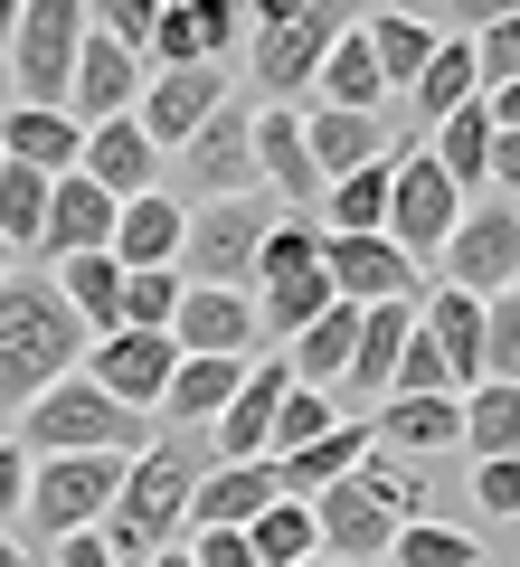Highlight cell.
Masks as SVG:
<instances>
[{
    "label": "cell",
    "instance_id": "obj_1",
    "mask_svg": "<svg viewBox=\"0 0 520 567\" xmlns=\"http://www.w3.org/2000/svg\"><path fill=\"white\" fill-rule=\"evenodd\" d=\"M200 445L190 435H152V445L123 464V492H114V511L95 520V539H104V558L114 567H152L161 548H181L190 539V492H200Z\"/></svg>",
    "mask_w": 520,
    "mask_h": 567
},
{
    "label": "cell",
    "instance_id": "obj_2",
    "mask_svg": "<svg viewBox=\"0 0 520 567\" xmlns=\"http://www.w3.org/2000/svg\"><path fill=\"white\" fill-rule=\"evenodd\" d=\"M313 539L332 567H388V539H398L407 520H426V473L398 464V454H369L360 473H340L332 492H313Z\"/></svg>",
    "mask_w": 520,
    "mask_h": 567
},
{
    "label": "cell",
    "instance_id": "obj_3",
    "mask_svg": "<svg viewBox=\"0 0 520 567\" xmlns=\"http://www.w3.org/2000/svg\"><path fill=\"white\" fill-rule=\"evenodd\" d=\"M77 360H85V322L58 303V284L10 275L0 284V416H20L29 398H48Z\"/></svg>",
    "mask_w": 520,
    "mask_h": 567
},
{
    "label": "cell",
    "instance_id": "obj_4",
    "mask_svg": "<svg viewBox=\"0 0 520 567\" xmlns=\"http://www.w3.org/2000/svg\"><path fill=\"white\" fill-rule=\"evenodd\" d=\"M10 445H20L29 464H48V454H142V445H152V416L114 406L85 369H67L48 398L20 406V435H10Z\"/></svg>",
    "mask_w": 520,
    "mask_h": 567
},
{
    "label": "cell",
    "instance_id": "obj_5",
    "mask_svg": "<svg viewBox=\"0 0 520 567\" xmlns=\"http://www.w3.org/2000/svg\"><path fill=\"white\" fill-rule=\"evenodd\" d=\"M77 48H85V0H20V29H10V48H0V66H10V104H29V114H67Z\"/></svg>",
    "mask_w": 520,
    "mask_h": 567
},
{
    "label": "cell",
    "instance_id": "obj_6",
    "mask_svg": "<svg viewBox=\"0 0 520 567\" xmlns=\"http://www.w3.org/2000/svg\"><path fill=\"white\" fill-rule=\"evenodd\" d=\"M265 227H275V199L246 189V199H200L190 208V237H181V275L208 284V293H246L265 256Z\"/></svg>",
    "mask_w": 520,
    "mask_h": 567
},
{
    "label": "cell",
    "instance_id": "obj_7",
    "mask_svg": "<svg viewBox=\"0 0 520 567\" xmlns=\"http://www.w3.org/2000/svg\"><path fill=\"white\" fill-rule=\"evenodd\" d=\"M340 29H350V10H332V0H303V10H256V29H246V66H256L265 104L313 95V76H322V58H332Z\"/></svg>",
    "mask_w": 520,
    "mask_h": 567
},
{
    "label": "cell",
    "instance_id": "obj_8",
    "mask_svg": "<svg viewBox=\"0 0 520 567\" xmlns=\"http://www.w3.org/2000/svg\"><path fill=\"white\" fill-rule=\"evenodd\" d=\"M455 218H463L455 181H445V171L426 162V142H407V152H398V171H388V227H379V237H388V246H398V256L426 275V265L445 256V237H455Z\"/></svg>",
    "mask_w": 520,
    "mask_h": 567
},
{
    "label": "cell",
    "instance_id": "obj_9",
    "mask_svg": "<svg viewBox=\"0 0 520 567\" xmlns=\"http://www.w3.org/2000/svg\"><path fill=\"white\" fill-rule=\"evenodd\" d=\"M123 464H133V454H48V464H29V520H39L48 539L95 529L104 511H114V492H123Z\"/></svg>",
    "mask_w": 520,
    "mask_h": 567
},
{
    "label": "cell",
    "instance_id": "obj_10",
    "mask_svg": "<svg viewBox=\"0 0 520 567\" xmlns=\"http://www.w3.org/2000/svg\"><path fill=\"white\" fill-rule=\"evenodd\" d=\"M445 284L455 293H473V303H492V293H511L520 284V208L511 199H463L455 237H445Z\"/></svg>",
    "mask_w": 520,
    "mask_h": 567
},
{
    "label": "cell",
    "instance_id": "obj_11",
    "mask_svg": "<svg viewBox=\"0 0 520 567\" xmlns=\"http://www.w3.org/2000/svg\"><path fill=\"white\" fill-rule=\"evenodd\" d=\"M181 171H190V208L200 199H246V189H256V104L227 95L218 114L181 142Z\"/></svg>",
    "mask_w": 520,
    "mask_h": 567
},
{
    "label": "cell",
    "instance_id": "obj_12",
    "mask_svg": "<svg viewBox=\"0 0 520 567\" xmlns=\"http://www.w3.org/2000/svg\"><path fill=\"white\" fill-rule=\"evenodd\" d=\"M77 369H85V379H95L114 406L152 416L161 388H171V369H181V350H171V331H104V341H85Z\"/></svg>",
    "mask_w": 520,
    "mask_h": 567
},
{
    "label": "cell",
    "instance_id": "obj_13",
    "mask_svg": "<svg viewBox=\"0 0 520 567\" xmlns=\"http://www.w3.org/2000/svg\"><path fill=\"white\" fill-rule=\"evenodd\" d=\"M322 284H332L350 312H369V303H417V293H426V275H417L388 237H322Z\"/></svg>",
    "mask_w": 520,
    "mask_h": 567
},
{
    "label": "cell",
    "instance_id": "obj_14",
    "mask_svg": "<svg viewBox=\"0 0 520 567\" xmlns=\"http://www.w3.org/2000/svg\"><path fill=\"white\" fill-rule=\"evenodd\" d=\"M218 104H227V66H171V76H142L133 123H142V142H152L161 162H171V152L218 114Z\"/></svg>",
    "mask_w": 520,
    "mask_h": 567
},
{
    "label": "cell",
    "instance_id": "obj_15",
    "mask_svg": "<svg viewBox=\"0 0 520 567\" xmlns=\"http://www.w3.org/2000/svg\"><path fill=\"white\" fill-rule=\"evenodd\" d=\"M171 350H181V360H256L265 350L256 293H208V284H190L181 312H171Z\"/></svg>",
    "mask_w": 520,
    "mask_h": 567
},
{
    "label": "cell",
    "instance_id": "obj_16",
    "mask_svg": "<svg viewBox=\"0 0 520 567\" xmlns=\"http://www.w3.org/2000/svg\"><path fill=\"white\" fill-rule=\"evenodd\" d=\"M114 218L123 208L104 199L85 171H67V181H48V218H39V275L67 256H114Z\"/></svg>",
    "mask_w": 520,
    "mask_h": 567
},
{
    "label": "cell",
    "instance_id": "obj_17",
    "mask_svg": "<svg viewBox=\"0 0 520 567\" xmlns=\"http://www.w3.org/2000/svg\"><path fill=\"white\" fill-rule=\"evenodd\" d=\"M284 388H294L284 350H275V360H246V379H237V398H227V416L208 425V464H265V435H275Z\"/></svg>",
    "mask_w": 520,
    "mask_h": 567
},
{
    "label": "cell",
    "instance_id": "obj_18",
    "mask_svg": "<svg viewBox=\"0 0 520 567\" xmlns=\"http://www.w3.org/2000/svg\"><path fill=\"white\" fill-rule=\"evenodd\" d=\"M256 181H265V199L294 208V218L322 208V171H313V152H303V114L294 104H256Z\"/></svg>",
    "mask_w": 520,
    "mask_h": 567
},
{
    "label": "cell",
    "instance_id": "obj_19",
    "mask_svg": "<svg viewBox=\"0 0 520 567\" xmlns=\"http://www.w3.org/2000/svg\"><path fill=\"white\" fill-rule=\"evenodd\" d=\"M77 171H85V181H95L114 208H133L142 189H161V152L142 142V123H133V114L95 123V133H85V152H77Z\"/></svg>",
    "mask_w": 520,
    "mask_h": 567
},
{
    "label": "cell",
    "instance_id": "obj_20",
    "mask_svg": "<svg viewBox=\"0 0 520 567\" xmlns=\"http://www.w3.org/2000/svg\"><path fill=\"white\" fill-rule=\"evenodd\" d=\"M142 76H152L142 58H123L114 39H95V29H85V48H77V85H67V114L95 133V123H114V114H133V104H142Z\"/></svg>",
    "mask_w": 520,
    "mask_h": 567
},
{
    "label": "cell",
    "instance_id": "obj_21",
    "mask_svg": "<svg viewBox=\"0 0 520 567\" xmlns=\"http://www.w3.org/2000/svg\"><path fill=\"white\" fill-rule=\"evenodd\" d=\"M417 331L426 350L445 360V388H482V303L473 293H455V284H436V293H417Z\"/></svg>",
    "mask_w": 520,
    "mask_h": 567
},
{
    "label": "cell",
    "instance_id": "obj_22",
    "mask_svg": "<svg viewBox=\"0 0 520 567\" xmlns=\"http://www.w3.org/2000/svg\"><path fill=\"white\" fill-rule=\"evenodd\" d=\"M181 237H190V199L181 189H142L114 218V265L123 275H161V265H181Z\"/></svg>",
    "mask_w": 520,
    "mask_h": 567
},
{
    "label": "cell",
    "instance_id": "obj_23",
    "mask_svg": "<svg viewBox=\"0 0 520 567\" xmlns=\"http://www.w3.org/2000/svg\"><path fill=\"white\" fill-rule=\"evenodd\" d=\"M303 152H313L322 189H332V181H350V171L388 162V152H398V133H388L379 114H332V104H313V114H303Z\"/></svg>",
    "mask_w": 520,
    "mask_h": 567
},
{
    "label": "cell",
    "instance_id": "obj_24",
    "mask_svg": "<svg viewBox=\"0 0 520 567\" xmlns=\"http://www.w3.org/2000/svg\"><path fill=\"white\" fill-rule=\"evenodd\" d=\"M369 454H379V445H369V416H340L332 435H322V445H303V454H275L265 473H275V502H313V492H332L340 473H360Z\"/></svg>",
    "mask_w": 520,
    "mask_h": 567
},
{
    "label": "cell",
    "instance_id": "obj_25",
    "mask_svg": "<svg viewBox=\"0 0 520 567\" xmlns=\"http://www.w3.org/2000/svg\"><path fill=\"white\" fill-rule=\"evenodd\" d=\"M360 39H369V66H379L388 95H417V76H426V58H436L445 29L417 20V10H360Z\"/></svg>",
    "mask_w": 520,
    "mask_h": 567
},
{
    "label": "cell",
    "instance_id": "obj_26",
    "mask_svg": "<svg viewBox=\"0 0 520 567\" xmlns=\"http://www.w3.org/2000/svg\"><path fill=\"white\" fill-rule=\"evenodd\" d=\"M77 152H85V123H77V114H29V104H10V114H0V162L67 181V171H77Z\"/></svg>",
    "mask_w": 520,
    "mask_h": 567
},
{
    "label": "cell",
    "instance_id": "obj_27",
    "mask_svg": "<svg viewBox=\"0 0 520 567\" xmlns=\"http://www.w3.org/2000/svg\"><path fill=\"white\" fill-rule=\"evenodd\" d=\"M256 511H275V473L265 464H208L190 492V529H246Z\"/></svg>",
    "mask_w": 520,
    "mask_h": 567
},
{
    "label": "cell",
    "instance_id": "obj_28",
    "mask_svg": "<svg viewBox=\"0 0 520 567\" xmlns=\"http://www.w3.org/2000/svg\"><path fill=\"white\" fill-rule=\"evenodd\" d=\"M463 104H482V76H473V29H445L436 58H426L417 76V133H436L445 114H463Z\"/></svg>",
    "mask_w": 520,
    "mask_h": 567
},
{
    "label": "cell",
    "instance_id": "obj_29",
    "mask_svg": "<svg viewBox=\"0 0 520 567\" xmlns=\"http://www.w3.org/2000/svg\"><path fill=\"white\" fill-rule=\"evenodd\" d=\"M48 284H58V303L85 322V341H104L123 322V265L114 256H67V265H48Z\"/></svg>",
    "mask_w": 520,
    "mask_h": 567
},
{
    "label": "cell",
    "instance_id": "obj_30",
    "mask_svg": "<svg viewBox=\"0 0 520 567\" xmlns=\"http://www.w3.org/2000/svg\"><path fill=\"white\" fill-rule=\"evenodd\" d=\"M463 454L473 464H520V388H501V379H482V388H463Z\"/></svg>",
    "mask_w": 520,
    "mask_h": 567
},
{
    "label": "cell",
    "instance_id": "obj_31",
    "mask_svg": "<svg viewBox=\"0 0 520 567\" xmlns=\"http://www.w3.org/2000/svg\"><path fill=\"white\" fill-rule=\"evenodd\" d=\"M350 350H360V312L332 303L313 331H303V341H284V369H294V388H322V398H332L340 369H350Z\"/></svg>",
    "mask_w": 520,
    "mask_h": 567
},
{
    "label": "cell",
    "instance_id": "obj_32",
    "mask_svg": "<svg viewBox=\"0 0 520 567\" xmlns=\"http://www.w3.org/2000/svg\"><path fill=\"white\" fill-rule=\"evenodd\" d=\"M237 379H246V360H181L152 416H171V425H218L227 398H237Z\"/></svg>",
    "mask_w": 520,
    "mask_h": 567
},
{
    "label": "cell",
    "instance_id": "obj_33",
    "mask_svg": "<svg viewBox=\"0 0 520 567\" xmlns=\"http://www.w3.org/2000/svg\"><path fill=\"white\" fill-rule=\"evenodd\" d=\"M313 95L332 104V114H379V104H388L379 66H369V39H360V20H350V29H340V39H332V58H322Z\"/></svg>",
    "mask_w": 520,
    "mask_h": 567
},
{
    "label": "cell",
    "instance_id": "obj_34",
    "mask_svg": "<svg viewBox=\"0 0 520 567\" xmlns=\"http://www.w3.org/2000/svg\"><path fill=\"white\" fill-rule=\"evenodd\" d=\"M388 171H398V152L322 189V208H313V218H322V237H379V227H388Z\"/></svg>",
    "mask_w": 520,
    "mask_h": 567
},
{
    "label": "cell",
    "instance_id": "obj_35",
    "mask_svg": "<svg viewBox=\"0 0 520 567\" xmlns=\"http://www.w3.org/2000/svg\"><path fill=\"white\" fill-rule=\"evenodd\" d=\"M426 162L455 181V199H473V189H482V162H492V114H482V104L445 114V123H436V142H426Z\"/></svg>",
    "mask_w": 520,
    "mask_h": 567
},
{
    "label": "cell",
    "instance_id": "obj_36",
    "mask_svg": "<svg viewBox=\"0 0 520 567\" xmlns=\"http://www.w3.org/2000/svg\"><path fill=\"white\" fill-rule=\"evenodd\" d=\"M237 539H246V558H256V567H303V558H322V539H313V511H303V502L256 511V520H246Z\"/></svg>",
    "mask_w": 520,
    "mask_h": 567
},
{
    "label": "cell",
    "instance_id": "obj_37",
    "mask_svg": "<svg viewBox=\"0 0 520 567\" xmlns=\"http://www.w3.org/2000/svg\"><path fill=\"white\" fill-rule=\"evenodd\" d=\"M39 218H48V171L0 162V246L10 256H39Z\"/></svg>",
    "mask_w": 520,
    "mask_h": 567
},
{
    "label": "cell",
    "instance_id": "obj_38",
    "mask_svg": "<svg viewBox=\"0 0 520 567\" xmlns=\"http://www.w3.org/2000/svg\"><path fill=\"white\" fill-rule=\"evenodd\" d=\"M294 275H322V218L275 208V227H265V256H256V284H294Z\"/></svg>",
    "mask_w": 520,
    "mask_h": 567
},
{
    "label": "cell",
    "instance_id": "obj_39",
    "mask_svg": "<svg viewBox=\"0 0 520 567\" xmlns=\"http://www.w3.org/2000/svg\"><path fill=\"white\" fill-rule=\"evenodd\" d=\"M388 567H482V539L455 520H407L388 539Z\"/></svg>",
    "mask_w": 520,
    "mask_h": 567
},
{
    "label": "cell",
    "instance_id": "obj_40",
    "mask_svg": "<svg viewBox=\"0 0 520 567\" xmlns=\"http://www.w3.org/2000/svg\"><path fill=\"white\" fill-rule=\"evenodd\" d=\"M332 425H340V406L322 398V388H284V406H275V435H265V464H275V454H303V445H322Z\"/></svg>",
    "mask_w": 520,
    "mask_h": 567
},
{
    "label": "cell",
    "instance_id": "obj_41",
    "mask_svg": "<svg viewBox=\"0 0 520 567\" xmlns=\"http://www.w3.org/2000/svg\"><path fill=\"white\" fill-rule=\"evenodd\" d=\"M181 293H190L181 265H161V275H123V322H114V331H171Z\"/></svg>",
    "mask_w": 520,
    "mask_h": 567
},
{
    "label": "cell",
    "instance_id": "obj_42",
    "mask_svg": "<svg viewBox=\"0 0 520 567\" xmlns=\"http://www.w3.org/2000/svg\"><path fill=\"white\" fill-rule=\"evenodd\" d=\"M482 379L520 388V284H511V293H492V303H482Z\"/></svg>",
    "mask_w": 520,
    "mask_h": 567
},
{
    "label": "cell",
    "instance_id": "obj_43",
    "mask_svg": "<svg viewBox=\"0 0 520 567\" xmlns=\"http://www.w3.org/2000/svg\"><path fill=\"white\" fill-rule=\"evenodd\" d=\"M190 29H200V66H227V58H246L256 10H237V0H190Z\"/></svg>",
    "mask_w": 520,
    "mask_h": 567
},
{
    "label": "cell",
    "instance_id": "obj_44",
    "mask_svg": "<svg viewBox=\"0 0 520 567\" xmlns=\"http://www.w3.org/2000/svg\"><path fill=\"white\" fill-rule=\"evenodd\" d=\"M473 76H482V95L520 76V10H492V20L473 29Z\"/></svg>",
    "mask_w": 520,
    "mask_h": 567
},
{
    "label": "cell",
    "instance_id": "obj_45",
    "mask_svg": "<svg viewBox=\"0 0 520 567\" xmlns=\"http://www.w3.org/2000/svg\"><path fill=\"white\" fill-rule=\"evenodd\" d=\"M473 511H520V464H473Z\"/></svg>",
    "mask_w": 520,
    "mask_h": 567
},
{
    "label": "cell",
    "instance_id": "obj_46",
    "mask_svg": "<svg viewBox=\"0 0 520 567\" xmlns=\"http://www.w3.org/2000/svg\"><path fill=\"white\" fill-rule=\"evenodd\" d=\"M181 558H190V567H256L237 529H190V548H181Z\"/></svg>",
    "mask_w": 520,
    "mask_h": 567
},
{
    "label": "cell",
    "instance_id": "obj_47",
    "mask_svg": "<svg viewBox=\"0 0 520 567\" xmlns=\"http://www.w3.org/2000/svg\"><path fill=\"white\" fill-rule=\"evenodd\" d=\"M482 189L520 208V133H492V162H482Z\"/></svg>",
    "mask_w": 520,
    "mask_h": 567
},
{
    "label": "cell",
    "instance_id": "obj_48",
    "mask_svg": "<svg viewBox=\"0 0 520 567\" xmlns=\"http://www.w3.org/2000/svg\"><path fill=\"white\" fill-rule=\"evenodd\" d=\"M0 520H29V454L0 435Z\"/></svg>",
    "mask_w": 520,
    "mask_h": 567
},
{
    "label": "cell",
    "instance_id": "obj_49",
    "mask_svg": "<svg viewBox=\"0 0 520 567\" xmlns=\"http://www.w3.org/2000/svg\"><path fill=\"white\" fill-rule=\"evenodd\" d=\"M482 114H492V133H520V76L492 85V95H482Z\"/></svg>",
    "mask_w": 520,
    "mask_h": 567
},
{
    "label": "cell",
    "instance_id": "obj_50",
    "mask_svg": "<svg viewBox=\"0 0 520 567\" xmlns=\"http://www.w3.org/2000/svg\"><path fill=\"white\" fill-rule=\"evenodd\" d=\"M58 567H114V558H104L95 529H77V539H58Z\"/></svg>",
    "mask_w": 520,
    "mask_h": 567
},
{
    "label": "cell",
    "instance_id": "obj_51",
    "mask_svg": "<svg viewBox=\"0 0 520 567\" xmlns=\"http://www.w3.org/2000/svg\"><path fill=\"white\" fill-rule=\"evenodd\" d=\"M0 567H39V558H29V548L10 539V529H0Z\"/></svg>",
    "mask_w": 520,
    "mask_h": 567
},
{
    "label": "cell",
    "instance_id": "obj_52",
    "mask_svg": "<svg viewBox=\"0 0 520 567\" xmlns=\"http://www.w3.org/2000/svg\"><path fill=\"white\" fill-rule=\"evenodd\" d=\"M10 275H20V256H10V246H0V284H10Z\"/></svg>",
    "mask_w": 520,
    "mask_h": 567
},
{
    "label": "cell",
    "instance_id": "obj_53",
    "mask_svg": "<svg viewBox=\"0 0 520 567\" xmlns=\"http://www.w3.org/2000/svg\"><path fill=\"white\" fill-rule=\"evenodd\" d=\"M152 567H190V558H181V548H161V558H152Z\"/></svg>",
    "mask_w": 520,
    "mask_h": 567
},
{
    "label": "cell",
    "instance_id": "obj_54",
    "mask_svg": "<svg viewBox=\"0 0 520 567\" xmlns=\"http://www.w3.org/2000/svg\"><path fill=\"white\" fill-rule=\"evenodd\" d=\"M0 114H10V66H0Z\"/></svg>",
    "mask_w": 520,
    "mask_h": 567
},
{
    "label": "cell",
    "instance_id": "obj_55",
    "mask_svg": "<svg viewBox=\"0 0 520 567\" xmlns=\"http://www.w3.org/2000/svg\"><path fill=\"white\" fill-rule=\"evenodd\" d=\"M303 567H332V558H303Z\"/></svg>",
    "mask_w": 520,
    "mask_h": 567
}]
</instances>
